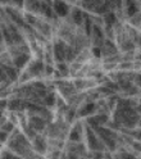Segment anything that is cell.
<instances>
[{
	"instance_id": "3957f363",
	"label": "cell",
	"mask_w": 141,
	"mask_h": 159,
	"mask_svg": "<svg viewBox=\"0 0 141 159\" xmlns=\"http://www.w3.org/2000/svg\"><path fill=\"white\" fill-rule=\"evenodd\" d=\"M28 126L32 127L36 132H41L46 128V121L40 116H31L28 117Z\"/></svg>"
},
{
	"instance_id": "8992f818",
	"label": "cell",
	"mask_w": 141,
	"mask_h": 159,
	"mask_svg": "<svg viewBox=\"0 0 141 159\" xmlns=\"http://www.w3.org/2000/svg\"><path fill=\"white\" fill-rule=\"evenodd\" d=\"M8 108V99H0V112H4Z\"/></svg>"
},
{
	"instance_id": "5b68a950",
	"label": "cell",
	"mask_w": 141,
	"mask_h": 159,
	"mask_svg": "<svg viewBox=\"0 0 141 159\" xmlns=\"http://www.w3.org/2000/svg\"><path fill=\"white\" fill-rule=\"evenodd\" d=\"M8 139H9V134H7V132H4V131L0 130V144L7 143Z\"/></svg>"
},
{
	"instance_id": "9c48e42d",
	"label": "cell",
	"mask_w": 141,
	"mask_h": 159,
	"mask_svg": "<svg viewBox=\"0 0 141 159\" xmlns=\"http://www.w3.org/2000/svg\"><path fill=\"white\" fill-rule=\"evenodd\" d=\"M0 150H2V144H0Z\"/></svg>"
},
{
	"instance_id": "52a82bcc",
	"label": "cell",
	"mask_w": 141,
	"mask_h": 159,
	"mask_svg": "<svg viewBox=\"0 0 141 159\" xmlns=\"http://www.w3.org/2000/svg\"><path fill=\"white\" fill-rule=\"evenodd\" d=\"M32 159H44L41 155H35V157H32Z\"/></svg>"
},
{
	"instance_id": "277c9868",
	"label": "cell",
	"mask_w": 141,
	"mask_h": 159,
	"mask_svg": "<svg viewBox=\"0 0 141 159\" xmlns=\"http://www.w3.org/2000/svg\"><path fill=\"white\" fill-rule=\"evenodd\" d=\"M0 159H21V157H17V154H14L11 150H5L0 157Z\"/></svg>"
},
{
	"instance_id": "7a4b0ae2",
	"label": "cell",
	"mask_w": 141,
	"mask_h": 159,
	"mask_svg": "<svg viewBox=\"0 0 141 159\" xmlns=\"http://www.w3.org/2000/svg\"><path fill=\"white\" fill-rule=\"evenodd\" d=\"M32 148L37 154H44L48 150V141L43 135H36L32 140Z\"/></svg>"
},
{
	"instance_id": "6da1fadb",
	"label": "cell",
	"mask_w": 141,
	"mask_h": 159,
	"mask_svg": "<svg viewBox=\"0 0 141 159\" xmlns=\"http://www.w3.org/2000/svg\"><path fill=\"white\" fill-rule=\"evenodd\" d=\"M70 8L72 7H69L64 0H54L53 3V11L59 18H66L70 12Z\"/></svg>"
},
{
	"instance_id": "ba28073f",
	"label": "cell",
	"mask_w": 141,
	"mask_h": 159,
	"mask_svg": "<svg viewBox=\"0 0 141 159\" xmlns=\"http://www.w3.org/2000/svg\"><path fill=\"white\" fill-rule=\"evenodd\" d=\"M3 117H4V116H3V113L0 112V121H2V118H3Z\"/></svg>"
}]
</instances>
